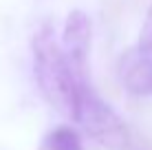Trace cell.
<instances>
[{
    "label": "cell",
    "instance_id": "3",
    "mask_svg": "<svg viewBox=\"0 0 152 150\" xmlns=\"http://www.w3.org/2000/svg\"><path fill=\"white\" fill-rule=\"evenodd\" d=\"M91 38H93L91 18L82 9H73L66 15L60 46L66 62L71 64L73 73L80 80H86V60H88V51H91Z\"/></svg>",
    "mask_w": 152,
    "mask_h": 150
},
{
    "label": "cell",
    "instance_id": "2",
    "mask_svg": "<svg viewBox=\"0 0 152 150\" xmlns=\"http://www.w3.org/2000/svg\"><path fill=\"white\" fill-rule=\"evenodd\" d=\"M73 121H77L88 137L108 150H124L128 143V128L124 119L91 89L88 82H82L77 89Z\"/></svg>",
    "mask_w": 152,
    "mask_h": 150
},
{
    "label": "cell",
    "instance_id": "1",
    "mask_svg": "<svg viewBox=\"0 0 152 150\" xmlns=\"http://www.w3.org/2000/svg\"><path fill=\"white\" fill-rule=\"evenodd\" d=\"M31 51H33V75L42 95L55 110L73 119L77 89L82 82L88 80H80L73 73L51 24H44L35 31L33 40H31Z\"/></svg>",
    "mask_w": 152,
    "mask_h": 150
},
{
    "label": "cell",
    "instance_id": "5",
    "mask_svg": "<svg viewBox=\"0 0 152 150\" xmlns=\"http://www.w3.org/2000/svg\"><path fill=\"white\" fill-rule=\"evenodd\" d=\"M42 150H84V143L73 126H57L44 137Z\"/></svg>",
    "mask_w": 152,
    "mask_h": 150
},
{
    "label": "cell",
    "instance_id": "4",
    "mask_svg": "<svg viewBox=\"0 0 152 150\" xmlns=\"http://www.w3.org/2000/svg\"><path fill=\"white\" fill-rule=\"evenodd\" d=\"M117 75L121 86L132 95H152V53L132 49L124 51L117 62Z\"/></svg>",
    "mask_w": 152,
    "mask_h": 150
},
{
    "label": "cell",
    "instance_id": "6",
    "mask_svg": "<svg viewBox=\"0 0 152 150\" xmlns=\"http://www.w3.org/2000/svg\"><path fill=\"white\" fill-rule=\"evenodd\" d=\"M137 49L145 51V53H152V4H150L148 15H145V20H143V27H141V31H139Z\"/></svg>",
    "mask_w": 152,
    "mask_h": 150
}]
</instances>
